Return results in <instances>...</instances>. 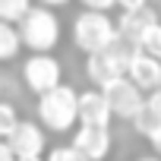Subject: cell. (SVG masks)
<instances>
[{
	"label": "cell",
	"instance_id": "cell-1",
	"mask_svg": "<svg viewBox=\"0 0 161 161\" xmlns=\"http://www.w3.org/2000/svg\"><path fill=\"white\" fill-rule=\"evenodd\" d=\"M19 44H25L32 54H51L60 44V19L54 10L44 7H29L22 22L16 25Z\"/></svg>",
	"mask_w": 161,
	"mask_h": 161
},
{
	"label": "cell",
	"instance_id": "cell-2",
	"mask_svg": "<svg viewBox=\"0 0 161 161\" xmlns=\"http://www.w3.org/2000/svg\"><path fill=\"white\" fill-rule=\"evenodd\" d=\"M35 123L51 133H69L76 126V89L60 82L57 89L38 95V120Z\"/></svg>",
	"mask_w": 161,
	"mask_h": 161
},
{
	"label": "cell",
	"instance_id": "cell-3",
	"mask_svg": "<svg viewBox=\"0 0 161 161\" xmlns=\"http://www.w3.org/2000/svg\"><path fill=\"white\" fill-rule=\"evenodd\" d=\"M136 47L123 38L114 35V41L98 51V54H89L86 57V76L95 82V89H104L108 82H114V79H123L126 76V63L133 60Z\"/></svg>",
	"mask_w": 161,
	"mask_h": 161
},
{
	"label": "cell",
	"instance_id": "cell-4",
	"mask_svg": "<svg viewBox=\"0 0 161 161\" xmlns=\"http://www.w3.org/2000/svg\"><path fill=\"white\" fill-rule=\"evenodd\" d=\"M111 41H114V22H111V16H104V13H86L82 10L73 19V44L86 57L104 51Z\"/></svg>",
	"mask_w": 161,
	"mask_h": 161
},
{
	"label": "cell",
	"instance_id": "cell-5",
	"mask_svg": "<svg viewBox=\"0 0 161 161\" xmlns=\"http://www.w3.org/2000/svg\"><path fill=\"white\" fill-rule=\"evenodd\" d=\"M22 82L35 95H44V92L57 89L60 86V60L51 57V54H32L22 63Z\"/></svg>",
	"mask_w": 161,
	"mask_h": 161
},
{
	"label": "cell",
	"instance_id": "cell-6",
	"mask_svg": "<svg viewBox=\"0 0 161 161\" xmlns=\"http://www.w3.org/2000/svg\"><path fill=\"white\" fill-rule=\"evenodd\" d=\"M98 92H101V98H104L111 117H120V120H133L136 111H139L142 101H145V95H142L133 82H126V79H114V82H108V86L98 89Z\"/></svg>",
	"mask_w": 161,
	"mask_h": 161
},
{
	"label": "cell",
	"instance_id": "cell-7",
	"mask_svg": "<svg viewBox=\"0 0 161 161\" xmlns=\"http://www.w3.org/2000/svg\"><path fill=\"white\" fill-rule=\"evenodd\" d=\"M7 145H10V152L16 155V158H41L44 155V148H47V136H44V130L35 123V120H16V126L7 133V139H3Z\"/></svg>",
	"mask_w": 161,
	"mask_h": 161
},
{
	"label": "cell",
	"instance_id": "cell-8",
	"mask_svg": "<svg viewBox=\"0 0 161 161\" xmlns=\"http://www.w3.org/2000/svg\"><path fill=\"white\" fill-rule=\"evenodd\" d=\"M69 145L82 155L86 161H104L111 155L114 139H111V130H104V126H76Z\"/></svg>",
	"mask_w": 161,
	"mask_h": 161
},
{
	"label": "cell",
	"instance_id": "cell-9",
	"mask_svg": "<svg viewBox=\"0 0 161 161\" xmlns=\"http://www.w3.org/2000/svg\"><path fill=\"white\" fill-rule=\"evenodd\" d=\"M133 126L139 136H145V142L152 148H161V92H148L142 108L133 117Z\"/></svg>",
	"mask_w": 161,
	"mask_h": 161
},
{
	"label": "cell",
	"instance_id": "cell-10",
	"mask_svg": "<svg viewBox=\"0 0 161 161\" xmlns=\"http://www.w3.org/2000/svg\"><path fill=\"white\" fill-rule=\"evenodd\" d=\"M126 82H133L142 95L158 92L161 89V60L145 57V54H133V60L126 63Z\"/></svg>",
	"mask_w": 161,
	"mask_h": 161
},
{
	"label": "cell",
	"instance_id": "cell-11",
	"mask_svg": "<svg viewBox=\"0 0 161 161\" xmlns=\"http://www.w3.org/2000/svg\"><path fill=\"white\" fill-rule=\"evenodd\" d=\"M76 123L79 126H104L111 130V111L98 89L76 92Z\"/></svg>",
	"mask_w": 161,
	"mask_h": 161
},
{
	"label": "cell",
	"instance_id": "cell-12",
	"mask_svg": "<svg viewBox=\"0 0 161 161\" xmlns=\"http://www.w3.org/2000/svg\"><path fill=\"white\" fill-rule=\"evenodd\" d=\"M152 22H158V13H155L152 7L142 10V13H120L117 22H114V35L133 44V41L139 38V32H142L145 25H152Z\"/></svg>",
	"mask_w": 161,
	"mask_h": 161
},
{
	"label": "cell",
	"instance_id": "cell-13",
	"mask_svg": "<svg viewBox=\"0 0 161 161\" xmlns=\"http://www.w3.org/2000/svg\"><path fill=\"white\" fill-rule=\"evenodd\" d=\"M133 47H136V54H145V57L161 60V25H158V22L145 25V29L139 32V38L133 41Z\"/></svg>",
	"mask_w": 161,
	"mask_h": 161
},
{
	"label": "cell",
	"instance_id": "cell-14",
	"mask_svg": "<svg viewBox=\"0 0 161 161\" xmlns=\"http://www.w3.org/2000/svg\"><path fill=\"white\" fill-rule=\"evenodd\" d=\"M22 51L19 44V35H16V25H7V22H0V63H10L16 60Z\"/></svg>",
	"mask_w": 161,
	"mask_h": 161
},
{
	"label": "cell",
	"instance_id": "cell-15",
	"mask_svg": "<svg viewBox=\"0 0 161 161\" xmlns=\"http://www.w3.org/2000/svg\"><path fill=\"white\" fill-rule=\"evenodd\" d=\"M29 7H32V0H0V22L19 25L22 16L29 13Z\"/></svg>",
	"mask_w": 161,
	"mask_h": 161
},
{
	"label": "cell",
	"instance_id": "cell-16",
	"mask_svg": "<svg viewBox=\"0 0 161 161\" xmlns=\"http://www.w3.org/2000/svg\"><path fill=\"white\" fill-rule=\"evenodd\" d=\"M16 120H19V114H16V104L0 98V139H7V133L16 126Z\"/></svg>",
	"mask_w": 161,
	"mask_h": 161
},
{
	"label": "cell",
	"instance_id": "cell-17",
	"mask_svg": "<svg viewBox=\"0 0 161 161\" xmlns=\"http://www.w3.org/2000/svg\"><path fill=\"white\" fill-rule=\"evenodd\" d=\"M41 161H86V158L79 155L73 145H54V148H51Z\"/></svg>",
	"mask_w": 161,
	"mask_h": 161
},
{
	"label": "cell",
	"instance_id": "cell-18",
	"mask_svg": "<svg viewBox=\"0 0 161 161\" xmlns=\"http://www.w3.org/2000/svg\"><path fill=\"white\" fill-rule=\"evenodd\" d=\"M79 3H82V10L86 13H111L114 10V0H79Z\"/></svg>",
	"mask_w": 161,
	"mask_h": 161
},
{
	"label": "cell",
	"instance_id": "cell-19",
	"mask_svg": "<svg viewBox=\"0 0 161 161\" xmlns=\"http://www.w3.org/2000/svg\"><path fill=\"white\" fill-rule=\"evenodd\" d=\"M114 7H120L123 13H142L148 10V0H114Z\"/></svg>",
	"mask_w": 161,
	"mask_h": 161
},
{
	"label": "cell",
	"instance_id": "cell-20",
	"mask_svg": "<svg viewBox=\"0 0 161 161\" xmlns=\"http://www.w3.org/2000/svg\"><path fill=\"white\" fill-rule=\"evenodd\" d=\"M0 161H16V155L10 152V145H7L3 139H0Z\"/></svg>",
	"mask_w": 161,
	"mask_h": 161
},
{
	"label": "cell",
	"instance_id": "cell-21",
	"mask_svg": "<svg viewBox=\"0 0 161 161\" xmlns=\"http://www.w3.org/2000/svg\"><path fill=\"white\" fill-rule=\"evenodd\" d=\"M69 0H41L38 7H44V10H54V7H66Z\"/></svg>",
	"mask_w": 161,
	"mask_h": 161
},
{
	"label": "cell",
	"instance_id": "cell-22",
	"mask_svg": "<svg viewBox=\"0 0 161 161\" xmlns=\"http://www.w3.org/2000/svg\"><path fill=\"white\" fill-rule=\"evenodd\" d=\"M136 161H161L158 155H142V158H136Z\"/></svg>",
	"mask_w": 161,
	"mask_h": 161
},
{
	"label": "cell",
	"instance_id": "cell-23",
	"mask_svg": "<svg viewBox=\"0 0 161 161\" xmlns=\"http://www.w3.org/2000/svg\"><path fill=\"white\" fill-rule=\"evenodd\" d=\"M16 161H41V158H16Z\"/></svg>",
	"mask_w": 161,
	"mask_h": 161
}]
</instances>
